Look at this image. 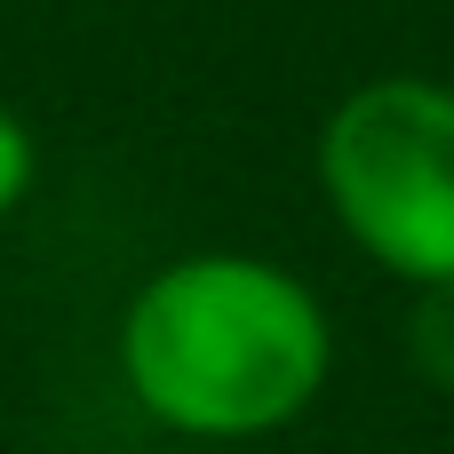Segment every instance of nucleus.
I'll return each mask as SVG.
<instances>
[{"instance_id":"2","label":"nucleus","mask_w":454,"mask_h":454,"mask_svg":"<svg viewBox=\"0 0 454 454\" xmlns=\"http://www.w3.org/2000/svg\"><path fill=\"white\" fill-rule=\"evenodd\" d=\"M335 223L399 279H454V88L367 80L319 128Z\"/></svg>"},{"instance_id":"1","label":"nucleus","mask_w":454,"mask_h":454,"mask_svg":"<svg viewBox=\"0 0 454 454\" xmlns=\"http://www.w3.org/2000/svg\"><path fill=\"white\" fill-rule=\"evenodd\" d=\"M120 367L152 423L192 439H255L319 399L327 311L279 263L184 255L136 287L120 319Z\"/></svg>"},{"instance_id":"3","label":"nucleus","mask_w":454,"mask_h":454,"mask_svg":"<svg viewBox=\"0 0 454 454\" xmlns=\"http://www.w3.org/2000/svg\"><path fill=\"white\" fill-rule=\"evenodd\" d=\"M415 359H423V375L454 383V279H431V287H423V311H415Z\"/></svg>"},{"instance_id":"4","label":"nucleus","mask_w":454,"mask_h":454,"mask_svg":"<svg viewBox=\"0 0 454 454\" xmlns=\"http://www.w3.org/2000/svg\"><path fill=\"white\" fill-rule=\"evenodd\" d=\"M24 184H32V136H24V120L0 104V215L24 200Z\"/></svg>"}]
</instances>
